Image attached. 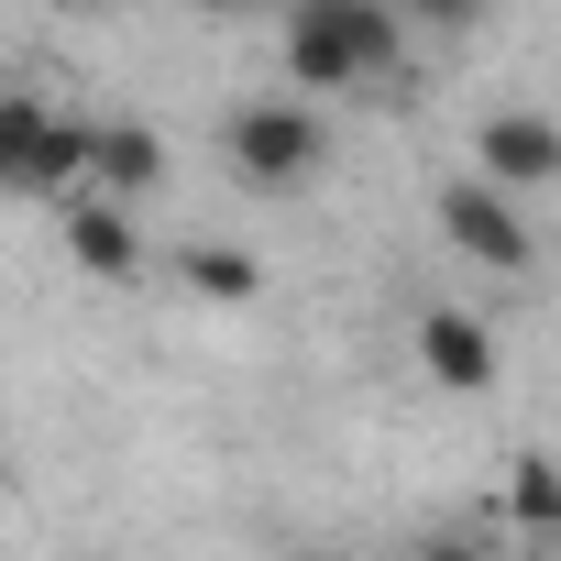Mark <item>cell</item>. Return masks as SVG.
<instances>
[{
  "mask_svg": "<svg viewBox=\"0 0 561 561\" xmlns=\"http://www.w3.org/2000/svg\"><path fill=\"white\" fill-rule=\"evenodd\" d=\"M187 12H253V0H187Z\"/></svg>",
  "mask_w": 561,
  "mask_h": 561,
  "instance_id": "cell-12",
  "label": "cell"
},
{
  "mask_svg": "<svg viewBox=\"0 0 561 561\" xmlns=\"http://www.w3.org/2000/svg\"><path fill=\"white\" fill-rule=\"evenodd\" d=\"M506 517H517V528H561V462L517 451V473H506Z\"/></svg>",
  "mask_w": 561,
  "mask_h": 561,
  "instance_id": "cell-10",
  "label": "cell"
},
{
  "mask_svg": "<svg viewBox=\"0 0 561 561\" xmlns=\"http://www.w3.org/2000/svg\"><path fill=\"white\" fill-rule=\"evenodd\" d=\"M430 209H440V242H451L462 264H484V275H528V209H517V187H495V176H451Z\"/></svg>",
  "mask_w": 561,
  "mask_h": 561,
  "instance_id": "cell-3",
  "label": "cell"
},
{
  "mask_svg": "<svg viewBox=\"0 0 561 561\" xmlns=\"http://www.w3.org/2000/svg\"><path fill=\"white\" fill-rule=\"evenodd\" d=\"M320 111H298V100H253V111H231V133H220V154H231V176L242 187H298L309 165H320Z\"/></svg>",
  "mask_w": 561,
  "mask_h": 561,
  "instance_id": "cell-4",
  "label": "cell"
},
{
  "mask_svg": "<svg viewBox=\"0 0 561 561\" xmlns=\"http://www.w3.org/2000/svg\"><path fill=\"white\" fill-rule=\"evenodd\" d=\"M408 56L397 0H287V78L298 89H375Z\"/></svg>",
  "mask_w": 561,
  "mask_h": 561,
  "instance_id": "cell-1",
  "label": "cell"
},
{
  "mask_svg": "<svg viewBox=\"0 0 561 561\" xmlns=\"http://www.w3.org/2000/svg\"><path fill=\"white\" fill-rule=\"evenodd\" d=\"M56 231H67V253H78L89 275H133V264H144L133 198H111V187H78V198H56Z\"/></svg>",
  "mask_w": 561,
  "mask_h": 561,
  "instance_id": "cell-5",
  "label": "cell"
},
{
  "mask_svg": "<svg viewBox=\"0 0 561 561\" xmlns=\"http://www.w3.org/2000/svg\"><path fill=\"white\" fill-rule=\"evenodd\" d=\"M176 287L209 298V309H242V298H264V264L231 253V242H187V253H176Z\"/></svg>",
  "mask_w": 561,
  "mask_h": 561,
  "instance_id": "cell-9",
  "label": "cell"
},
{
  "mask_svg": "<svg viewBox=\"0 0 561 561\" xmlns=\"http://www.w3.org/2000/svg\"><path fill=\"white\" fill-rule=\"evenodd\" d=\"M89 154H100V122L89 111H45V100L0 111V176H12L23 198H45V209L89 187Z\"/></svg>",
  "mask_w": 561,
  "mask_h": 561,
  "instance_id": "cell-2",
  "label": "cell"
},
{
  "mask_svg": "<svg viewBox=\"0 0 561 561\" xmlns=\"http://www.w3.org/2000/svg\"><path fill=\"white\" fill-rule=\"evenodd\" d=\"M419 364H430L440 397H484V386H495V342H484L473 309H430V320H419Z\"/></svg>",
  "mask_w": 561,
  "mask_h": 561,
  "instance_id": "cell-7",
  "label": "cell"
},
{
  "mask_svg": "<svg viewBox=\"0 0 561 561\" xmlns=\"http://www.w3.org/2000/svg\"><path fill=\"white\" fill-rule=\"evenodd\" d=\"M408 12H419V23H473L484 0H408Z\"/></svg>",
  "mask_w": 561,
  "mask_h": 561,
  "instance_id": "cell-11",
  "label": "cell"
},
{
  "mask_svg": "<svg viewBox=\"0 0 561 561\" xmlns=\"http://www.w3.org/2000/svg\"><path fill=\"white\" fill-rule=\"evenodd\" d=\"M89 187H111V198H154V187H165V144H154V122H133V111H100Z\"/></svg>",
  "mask_w": 561,
  "mask_h": 561,
  "instance_id": "cell-8",
  "label": "cell"
},
{
  "mask_svg": "<svg viewBox=\"0 0 561 561\" xmlns=\"http://www.w3.org/2000/svg\"><path fill=\"white\" fill-rule=\"evenodd\" d=\"M473 154H484V176H495V187H517V198H528V187H550V176H561V122H550V111H495V122L473 133Z\"/></svg>",
  "mask_w": 561,
  "mask_h": 561,
  "instance_id": "cell-6",
  "label": "cell"
}]
</instances>
